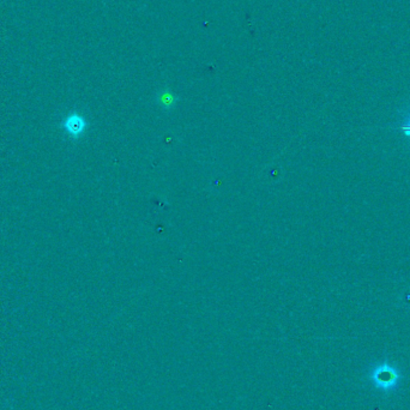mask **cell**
Segmentation results:
<instances>
[{"mask_svg":"<svg viewBox=\"0 0 410 410\" xmlns=\"http://www.w3.org/2000/svg\"><path fill=\"white\" fill-rule=\"evenodd\" d=\"M368 378L374 385V388L385 392H390L397 388L400 380L402 379V376L392 365L384 362V364H380L374 367Z\"/></svg>","mask_w":410,"mask_h":410,"instance_id":"obj_1","label":"cell"},{"mask_svg":"<svg viewBox=\"0 0 410 410\" xmlns=\"http://www.w3.org/2000/svg\"><path fill=\"white\" fill-rule=\"evenodd\" d=\"M61 127L66 131L68 136L73 137V138H78L87 129V121L82 115L72 113L62 120Z\"/></svg>","mask_w":410,"mask_h":410,"instance_id":"obj_2","label":"cell"},{"mask_svg":"<svg viewBox=\"0 0 410 410\" xmlns=\"http://www.w3.org/2000/svg\"><path fill=\"white\" fill-rule=\"evenodd\" d=\"M160 101H161V102H162L165 106L169 107V106L173 105L175 100H174L173 95L169 93V91H163V93H162L161 95H160Z\"/></svg>","mask_w":410,"mask_h":410,"instance_id":"obj_3","label":"cell"},{"mask_svg":"<svg viewBox=\"0 0 410 410\" xmlns=\"http://www.w3.org/2000/svg\"><path fill=\"white\" fill-rule=\"evenodd\" d=\"M401 131H402L407 137H409L410 138V115L406 119V123L402 124V126H401Z\"/></svg>","mask_w":410,"mask_h":410,"instance_id":"obj_4","label":"cell"}]
</instances>
